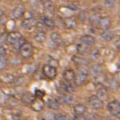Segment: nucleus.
I'll return each mask as SVG.
<instances>
[{"label": "nucleus", "mask_w": 120, "mask_h": 120, "mask_svg": "<svg viewBox=\"0 0 120 120\" xmlns=\"http://www.w3.org/2000/svg\"><path fill=\"white\" fill-rule=\"evenodd\" d=\"M9 100V98L7 96V94H6L3 93V91H1V98H0V102H1L2 105H4Z\"/></svg>", "instance_id": "473e14b6"}, {"label": "nucleus", "mask_w": 120, "mask_h": 120, "mask_svg": "<svg viewBox=\"0 0 120 120\" xmlns=\"http://www.w3.org/2000/svg\"><path fill=\"white\" fill-rule=\"evenodd\" d=\"M49 63H50V65L53 66V67H57L58 66H59V62H58L55 59H53V58H50Z\"/></svg>", "instance_id": "ea45409f"}, {"label": "nucleus", "mask_w": 120, "mask_h": 120, "mask_svg": "<svg viewBox=\"0 0 120 120\" xmlns=\"http://www.w3.org/2000/svg\"><path fill=\"white\" fill-rule=\"evenodd\" d=\"M86 110L87 108L83 103H77L73 107V111H74L75 117H82L85 115Z\"/></svg>", "instance_id": "0eeeda50"}, {"label": "nucleus", "mask_w": 120, "mask_h": 120, "mask_svg": "<svg viewBox=\"0 0 120 120\" xmlns=\"http://www.w3.org/2000/svg\"><path fill=\"white\" fill-rule=\"evenodd\" d=\"M23 37L22 35L20 34L19 32L17 31H14V32H11L9 34L8 36V42L11 45H15V43H17L19 40L22 39Z\"/></svg>", "instance_id": "f8f14e48"}, {"label": "nucleus", "mask_w": 120, "mask_h": 120, "mask_svg": "<svg viewBox=\"0 0 120 120\" xmlns=\"http://www.w3.org/2000/svg\"><path fill=\"white\" fill-rule=\"evenodd\" d=\"M42 74H43L47 79H54L57 76V68L55 67L46 64L42 67Z\"/></svg>", "instance_id": "7ed1b4c3"}, {"label": "nucleus", "mask_w": 120, "mask_h": 120, "mask_svg": "<svg viewBox=\"0 0 120 120\" xmlns=\"http://www.w3.org/2000/svg\"><path fill=\"white\" fill-rule=\"evenodd\" d=\"M88 46L86 44L83 43V42H79V43L77 44L76 46V51L78 53L81 54V55H83V54H86L88 51Z\"/></svg>", "instance_id": "a878e982"}, {"label": "nucleus", "mask_w": 120, "mask_h": 120, "mask_svg": "<svg viewBox=\"0 0 120 120\" xmlns=\"http://www.w3.org/2000/svg\"><path fill=\"white\" fill-rule=\"evenodd\" d=\"M24 13H25V7L22 4H19L12 11L11 16L15 19H19L24 15Z\"/></svg>", "instance_id": "6e6552de"}, {"label": "nucleus", "mask_w": 120, "mask_h": 120, "mask_svg": "<svg viewBox=\"0 0 120 120\" xmlns=\"http://www.w3.org/2000/svg\"><path fill=\"white\" fill-rule=\"evenodd\" d=\"M7 66V59L6 55H0V70L3 71Z\"/></svg>", "instance_id": "c756f323"}, {"label": "nucleus", "mask_w": 120, "mask_h": 120, "mask_svg": "<svg viewBox=\"0 0 120 120\" xmlns=\"http://www.w3.org/2000/svg\"><path fill=\"white\" fill-rule=\"evenodd\" d=\"M111 26V19L109 17H102L98 24V28L102 29L103 30L109 29Z\"/></svg>", "instance_id": "9b49d317"}, {"label": "nucleus", "mask_w": 120, "mask_h": 120, "mask_svg": "<svg viewBox=\"0 0 120 120\" xmlns=\"http://www.w3.org/2000/svg\"><path fill=\"white\" fill-rule=\"evenodd\" d=\"M63 77L65 81L67 82H73L75 80L76 78V75H75V71L71 69H67L63 71Z\"/></svg>", "instance_id": "ddd939ff"}, {"label": "nucleus", "mask_w": 120, "mask_h": 120, "mask_svg": "<svg viewBox=\"0 0 120 120\" xmlns=\"http://www.w3.org/2000/svg\"><path fill=\"white\" fill-rule=\"evenodd\" d=\"M38 21L34 18H28L25 19L22 22V26L25 30H30L34 27V26H38Z\"/></svg>", "instance_id": "9d476101"}, {"label": "nucleus", "mask_w": 120, "mask_h": 120, "mask_svg": "<svg viewBox=\"0 0 120 120\" xmlns=\"http://www.w3.org/2000/svg\"><path fill=\"white\" fill-rule=\"evenodd\" d=\"M36 98H37L35 97L34 94H33L32 93L29 92V91H26L22 95V97H21V101H22L24 104L31 105Z\"/></svg>", "instance_id": "1a4fd4ad"}, {"label": "nucleus", "mask_w": 120, "mask_h": 120, "mask_svg": "<svg viewBox=\"0 0 120 120\" xmlns=\"http://www.w3.org/2000/svg\"><path fill=\"white\" fill-rule=\"evenodd\" d=\"M63 89L66 92L69 93V94H73L75 90L74 85L71 83V82H67V81H66V82L63 83Z\"/></svg>", "instance_id": "bb28decb"}, {"label": "nucleus", "mask_w": 120, "mask_h": 120, "mask_svg": "<svg viewBox=\"0 0 120 120\" xmlns=\"http://www.w3.org/2000/svg\"><path fill=\"white\" fill-rule=\"evenodd\" d=\"M119 67H120V61L119 62Z\"/></svg>", "instance_id": "79ce46f5"}, {"label": "nucleus", "mask_w": 120, "mask_h": 120, "mask_svg": "<svg viewBox=\"0 0 120 120\" xmlns=\"http://www.w3.org/2000/svg\"><path fill=\"white\" fill-rule=\"evenodd\" d=\"M90 71L94 78H98L102 73V67L100 64H94L90 67Z\"/></svg>", "instance_id": "f3484780"}, {"label": "nucleus", "mask_w": 120, "mask_h": 120, "mask_svg": "<svg viewBox=\"0 0 120 120\" xmlns=\"http://www.w3.org/2000/svg\"><path fill=\"white\" fill-rule=\"evenodd\" d=\"M8 36L9 34L7 32L2 33L1 36H0V44H1V46H3V44H5L7 42H8Z\"/></svg>", "instance_id": "7c9ffc66"}, {"label": "nucleus", "mask_w": 120, "mask_h": 120, "mask_svg": "<svg viewBox=\"0 0 120 120\" xmlns=\"http://www.w3.org/2000/svg\"><path fill=\"white\" fill-rule=\"evenodd\" d=\"M44 102L41 98H36L34 102L31 104V107L34 111H41L43 109Z\"/></svg>", "instance_id": "5701e85b"}, {"label": "nucleus", "mask_w": 120, "mask_h": 120, "mask_svg": "<svg viewBox=\"0 0 120 120\" xmlns=\"http://www.w3.org/2000/svg\"><path fill=\"white\" fill-rule=\"evenodd\" d=\"M25 42H26V39H24V38H22V39H20L19 41L17 42V43H15V45H13V48H14L15 50H20V48H21V46H22V44L24 43Z\"/></svg>", "instance_id": "f704fd0d"}, {"label": "nucleus", "mask_w": 120, "mask_h": 120, "mask_svg": "<svg viewBox=\"0 0 120 120\" xmlns=\"http://www.w3.org/2000/svg\"><path fill=\"white\" fill-rule=\"evenodd\" d=\"M21 56L25 59H28L31 58L34 55V46L30 42H25L21 46L20 50H19Z\"/></svg>", "instance_id": "f03ea898"}, {"label": "nucleus", "mask_w": 120, "mask_h": 120, "mask_svg": "<svg viewBox=\"0 0 120 120\" xmlns=\"http://www.w3.org/2000/svg\"><path fill=\"white\" fill-rule=\"evenodd\" d=\"M107 111L109 113L113 116H119L120 115V102L119 101H114L110 102L107 104Z\"/></svg>", "instance_id": "39448f33"}, {"label": "nucleus", "mask_w": 120, "mask_h": 120, "mask_svg": "<svg viewBox=\"0 0 120 120\" xmlns=\"http://www.w3.org/2000/svg\"><path fill=\"white\" fill-rule=\"evenodd\" d=\"M89 75V70L87 67L85 66H82L78 69V72L76 75V78H75V83L76 86H82L85 84V82L87 81V78Z\"/></svg>", "instance_id": "f257e3e1"}, {"label": "nucleus", "mask_w": 120, "mask_h": 120, "mask_svg": "<svg viewBox=\"0 0 120 120\" xmlns=\"http://www.w3.org/2000/svg\"><path fill=\"white\" fill-rule=\"evenodd\" d=\"M43 13L44 15L50 17V18L53 17L54 15H55V6H54L53 3L50 1V0H46V1L44 2Z\"/></svg>", "instance_id": "423d86ee"}, {"label": "nucleus", "mask_w": 120, "mask_h": 120, "mask_svg": "<svg viewBox=\"0 0 120 120\" xmlns=\"http://www.w3.org/2000/svg\"><path fill=\"white\" fill-rule=\"evenodd\" d=\"M51 41L57 46H61L63 43V39L62 36L58 32H53L51 34Z\"/></svg>", "instance_id": "aec40b11"}, {"label": "nucleus", "mask_w": 120, "mask_h": 120, "mask_svg": "<svg viewBox=\"0 0 120 120\" xmlns=\"http://www.w3.org/2000/svg\"><path fill=\"white\" fill-rule=\"evenodd\" d=\"M60 102L57 98H48L46 101V105L51 110H59L60 108Z\"/></svg>", "instance_id": "6ab92c4d"}, {"label": "nucleus", "mask_w": 120, "mask_h": 120, "mask_svg": "<svg viewBox=\"0 0 120 120\" xmlns=\"http://www.w3.org/2000/svg\"><path fill=\"white\" fill-rule=\"evenodd\" d=\"M64 25L67 29H74L77 26V19L75 17H67L64 19Z\"/></svg>", "instance_id": "a211bd4d"}, {"label": "nucleus", "mask_w": 120, "mask_h": 120, "mask_svg": "<svg viewBox=\"0 0 120 120\" xmlns=\"http://www.w3.org/2000/svg\"><path fill=\"white\" fill-rule=\"evenodd\" d=\"M97 96H98L101 99L106 100L107 98L108 94H107V90L104 86H100L99 87L97 88Z\"/></svg>", "instance_id": "393cba45"}, {"label": "nucleus", "mask_w": 120, "mask_h": 120, "mask_svg": "<svg viewBox=\"0 0 120 120\" xmlns=\"http://www.w3.org/2000/svg\"><path fill=\"white\" fill-rule=\"evenodd\" d=\"M34 38L37 42H39V43H42V42H45L46 38V33L43 31V30H38L37 32L34 34Z\"/></svg>", "instance_id": "4be33fe9"}, {"label": "nucleus", "mask_w": 120, "mask_h": 120, "mask_svg": "<svg viewBox=\"0 0 120 120\" xmlns=\"http://www.w3.org/2000/svg\"><path fill=\"white\" fill-rule=\"evenodd\" d=\"M15 80H16L15 76L11 74H3L1 75V81L4 83L11 84V83L14 82Z\"/></svg>", "instance_id": "b1692460"}, {"label": "nucleus", "mask_w": 120, "mask_h": 120, "mask_svg": "<svg viewBox=\"0 0 120 120\" xmlns=\"http://www.w3.org/2000/svg\"><path fill=\"white\" fill-rule=\"evenodd\" d=\"M57 99L59 100L60 103H63V104H71L75 102V98L71 94H63V95L59 96Z\"/></svg>", "instance_id": "4468645a"}, {"label": "nucleus", "mask_w": 120, "mask_h": 120, "mask_svg": "<svg viewBox=\"0 0 120 120\" xmlns=\"http://www.w3.org/2000/svg\"><path fill=\"white\" fill-rule=\"evenodd\" d=\"M7 54V49L3 46H1L0 47V55H6Z\"/></svg>", "instance_id": "a19ab883"}, {"label": "nucleus", "mask_w": 120, "mask_h": 120, "mask_svg": "<svg viewBox=\"0 0 120 120\" xmlns=\"http://www.w3.org/2000/svg\"><path fill=\"white\" fill-rule=\"evenodd\" d=\"M115 31L112 30H110V29L105 30L101 34V37L103 38L105 41H111V40H112L115 38Z\"/></svg>", "instance_id": "412c9836"}, {"label": "nucleus", "mask_w": 120, "mask_h": 120, "mask_svg": "<svg viewBox=\"0 0 120 120\" xmlns=\"http://www.w3.org/2000/svg\"><path fill=\"white\" fill-rule=\"evenodd\" d=\"M100 55V52L97 49H94V50H93V51L90 52V58L93 59H97V58Z\"/></svg>", "instance_id": "c9c22d12"}, {"label": "nucleus", "mask_w": 120, "mask_h": 120, "mask_svg": "<svg viewBox=\"0 0 120 120\" xmlns=\"http://www.w3.org/2000/svg\"><path fill=\"white\" fill-rule=\"evenodd\" d=\"M80 41L87 46H93L95 43L96 39L91 34H84L80 38Z\"/></svg>", "instance_id": "dca6fc26"}, {"label": "nucleus", "mask_w": 120, "mask_h": 120, "mask_svg": "<svg viewBox=\"0 0 120 120\" xmlns=\"http://www.w3.org/2000/svg\"><path fill=\"white\" fill-rule=\"evenodd\" d=\"M104 4L107 8H112L115 5V0H105Z\"/></svg>", "instance_id": "e433bc0d"}, {"label": "nucleus", "mask_w": 120, "mask_h": 120, "mask_svg": "<svg viewBox=\"0 0 120 120\" xmlns=\"http://www.w3.org/2000/svg\"><path fill=\"white\" fill-rule=\"evenodd\" d=\"M55 114H54L50 111H48L44 113L43 119H55Z\"/></svg>", "instance_id": "72a5a7b5"}, {"label": "nucleus", "mask_w": 120, "mask_h": 120, "mask_svg": "<svg viewBox=\"0 0 120 120\" xmlns=\"http://www.w3.org/2000/svg\"><path fill=\"white\" fill-rule=\"evenodd\" d=\"M72 60L76 66H80V67H82V66H85L86 64V59H83L82 57H79V56H76V55L73 56Z\"/></svg>", "instance_id": "cd10ccee"}, {"label": "nucleus", "mask_w": 120, "mask_h": 120, "mask_svg": "<svg viewBox=\"0 0 120 120\" xmlns=\"http://www.w3.org/2000/svg\"><path fill=\"white\" fill-rule=\"evenodd\" d=\"M89 106L94 110H99L103 107V100L97 95H92L88 99Z\"/></svg>", "instance_id": "20e7f679"}, {"label": "nucleus", "mask_w": 120, "mask_h": 120, "mask_svg": "<svg viewBox=\"0 0 120 120\" xmlns=\"http://www.w3.org/2000/svg\"><path fill=\"white\" fill-rule=\"evenodd\" d=\"M55 119L65 120V119H67V115H65V114H63V113H58V114H55Z\"/></svg>", "instance_id": "4c0bfd02"}, {"label": "nucleus", "mask_w": 120, "mask_h": 120, "mask_svg": "<svg viewBox=\"0 0 120 120\" xmlns=\"http://www.w3.org/2000/svg\"><path fill=\"white\" fill-rule=\"evenodd\" d=\"M101 18L102 17H100V15L98 14H92L89 17V22L91 23L92 25H97L98 26V22H99Z\"/></svg>", "instance_id": "c85d7f7f"}, {"label": "nucleus", "mask_w": 120, "mask_h": 120, "mask_svg": "<svg viewBox=\"0 0 120 120\" xmlns=\"http://www.w3.org/2000/svg\"><path fill=\"white\" fill-rule=\"evenodd\" d=\"M0 21H1V25H2V26L5 25L6 22H7V16H6V15L3 12V11L1 12V15H0Z\"/></svg>", "instance_id": "58836bf2"}, {"label": "nucleus", "mask_w": 120, "mask_h": 120, "mask_svg": "<svg viewBox=\"0 0 120 120\" xmlns=\"http://www.w3.org/2000/svg\"><path fill=\"white\" fill-rule=\"evenodd\" d=\"M40 22H41V23L43 26H45L46 27H47V28L52 29L55 26V22H54L50 17H47V16H46V15H43V16L41 17Z\"/></svg>", "instance_id": "2eb2a0df"}, {"label": "nucleus", "mask_w": 120, "mask_h": 120, "mask_svg": "<svg viewBox=\"0 0 120 120\" xmlns=\"http://www.w3.org/2000/svg\"><path fill=\"white\" fill-rule=\"evenodd\" d=\"M34 95L37 98H44V96L46 95V91L43 90H39V89H36L35 91H34Z\"/></svg>", "instance_id": "2f4dec72"}]
</instances>
